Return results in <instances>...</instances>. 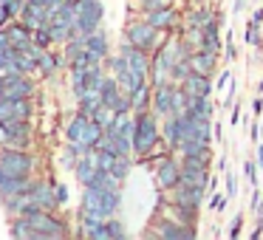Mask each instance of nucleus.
I'll return each instance as SVG.
<instances>
[{
  "instance_id": "c85d7f7f",
  "label": "nucleus",
  "mask_w": 263,
  "mask_h": 240,
  "mask_svg": "<svg viewBox=\"0 0 263 240\" xmlns=\"http://www.w3.org/2000/svg\"><path fill=\"white\" fill-rule=\"evenodd\" d=\"M133 170V155H119V158L114 161V167H110V172H114L116 178H119L122 184L127 181V175H130Z\"/></svg>"
},
{
  "instance_id": "3c124183",
  "label": "nucleus",
  "mask_w": 263,
  "mask_h": 240,
  "mask_svg": "<svg viewBox=\"0 0 263 240\" xmlns=\"http://www.w3.org/2000/svg\"><path fill=\"white\" fill-rule=\"evenodd\" d=\"M243 6H246V0H235V14H238V12H243Z\"/></svg>"
},
{
  "instance_id": "7c9ffc66",
  "label": "nucleus",
  "mask_w": 263,
  "mask_h": 240,
  "mask_svg": "<svg viewBox=\"0 0 263 240\" xmlns=\"http://www.w3.org/2000/svg\"><path fill=\"white\" fill-rule=\"evenodd\" d=\"M190 74H193V63H190V59H178L170 68V82H178V85H181Z\"/></svg>"
},
{
  "instance_id": "ddd939ff",
  "label": "nucleus",
  "mask_w": 263,
  "mask_h": 240,
  "mask_svg": "<svg viewBox=\"0 0 263 240\" xmlns=\"http://www.w3.org/2000/svg\"><path fill=\"white\" fill-rule=\"evenodd\" d=\"M80 234L91 240H108V223L99 215H85L80 212Z\"/></svg>"
},
{
  "instance_id": "4c0bfd02",
  "label": "nucleus",
  "mask_w": 263,
  "mask_h": 240,
  "mask_svg": "<svg viewBox=\"0 0 263 240\" xmlns=\"http://www.w3.org/2000/svg\"><path fill=\"white\" fill-rule=\"evenodd\" d=\"M243 175H246V181H249L252 187H257V167H255V158H246V164H243Z\"/></svg>"
},
{
  "instance_id": "9d476101",
  "label": "nucleus",
  "mask_w": 263,
  "mask_h": 240,
  "mask_svg": "<svg viewBox=\"0 0 263 240\" xmlns=\"http://www.w3.org/2000/svg\"><path fill=\"white\" fill-rule=\"evenodd\" d=\"M54 187H57V181H48V178H34L29 198H31V201H37V204H40L43 209H60Z\"/></svg>"
},
{
  "instance_id": "bb28decb",
  "label": "nucleus",
  "mask_w": 263,
  "mask_h": 240,
  "mask_svg": "<svg viewBox=\"0 0 263 240\" xmlns=\"http://www.w3.org/2000/svg\"><path fill=\"white\" fill-rule=\"evenodd\" d=\"M161 142L170 150H178V142H181V130H178V113L164 116V127H161Z\"/></svg>"
},
{
  "instance_id": "a211bd4d",
  "label": "nucleus",
  "mask_w": 263,
  "mask_h": 240,
  "mask_svg": "<svg viewBox=\"0 0 263 240\" xmlns=\"http://www.w3.org/2000/svg\"><path fill=\"white\" fill-rule=\"evenodd\" d=\"M181 181L198 184V187H210V167L195 164V161H181Z\"/></svg>"
},
{
  "instance_id": "864d4df0",
  "label": "nucleus",
  "mask_w": 263,
  "mask_h": 240,
  "mask_svg": "<svg viewBox=\"0 0 263 240\" xmlns=\"http://www.w3.org/2000/svg\"><path fill=\"white\" fill-rule=\"evenodd\" d=\"M260 93H263V79H260Z\"/></svg>"
},
{
  "instance_id": "603ef678",
  "label": "nucleus",
  "mask_w": 263,
  "mask_h": 240,
  "mask_svg": "<svg viewBox=\"0 0 263 240\" xmlns=\"http://www.w3.org/2000/svg\"><path fill=\"white\" fill-rule=\"evenodd\" d=\"M257 164H263V144H257Z\"/></svg>"
},
{
  "instance_id": "423d86ee",
  "label": "nucleus",
  "mask_w": 263,
  "mask_h": 240,
  "mask_svg": "<svg viewBox=\"0 0 263 240\" xmlns=\"http://www.w3.org/2000/svg\"><path fill=\"white\" fill-rule=\"evenodd\" d=\"M34 82L20 71L0 74V96H34Z\"/></svg>"
},
{
  "instance_id": "09e8293b",
  "label": "nucleus",
  "mask_w": 263,
  "mask_h": 240,
  "mask_svg": "<svg viewBox=\"0 0 263 240\" xmlns=\"http://www.w3.org/2000/svg\"><path fill=\"white\" fill-rule=\"evenodd\" d=\"M6 138H9V133H6V127H3V122H0V147L6 144Z\"/></svg>"
},
{
  "instance_id": "79ce46f5",
  "label": "nucleus",
  "mask_w": 263,
  "mask_h": 240,
  "mask_svg": "<svg viewBox=\"0 0 263 240\" xmlns=\"http://www.w3.org/2000/svg\"><path fill=\"white\" fill-rule=\"evenodd\" d=\"M240 226H243V215H235L232 223H229V237H240Z\"/></svg>"
},
{
  "instance_id": "f3484780",
  "label": "nucleus",
  "mask_w": 263,
  "mask_h": 240,
  "mask_svg": "<svg viewBox=\"0 0 263 240\" xmlns=\"http://www.w3.org/2000/svg\"><path fill=\"white\" fill-rule=\"evenodd\" d=\"M85 51H88V57H91V63H105V59H108V54H110V48H108V34H105L102 29L93 31V34H88Z\"/></svg>"
},
{
  "instance_id": "4468645a",
  "label": "nucleus",
  "mask_w": 263,
  "mask_h": 240,
  "mask_svg": "<svg viewBox=\"0 0 263 240\" xmlns=\"http://www.w3.org/2000/svg\"><path fill=\"white\" fill-rule=\"evenodd\" d=\"M31 184H34L31 175H12V172H6L3 181H0V198H6V195H29Z\"/></svg>"
},
{
  "instance_id": "c756f323",
  "label": "nucleus",
  "mask_w": 263,
  "mask_h": 240,
  "mask_svg": "<svg viewBox=\"0 0 263 240\" xmlns=\"http://www.w3.org/2000/svg\"><path fill=\"white\" fill-rule=\"evenodd\" d=\"M26 204H29V195H6V198H3V206H6V212L12 217H17Z\"/></svg>"
},
{
  "instance_id": "f8f14e48",
  "label": "nucleus",
  "mask_w": 263,
  "mask_h": 240,
  "mask_svg": "<svg viewBox=\"0 0 263 240\" xmlns=\"http://www.w3.org/2000/svg\"><path fill=\"white\" fill-rule=\"evenodd\" d=\"M48 17H51V9L43 3V0H26L23 9V23L31 26V29H40V26H48Z\"/></svg>"
},
{
  "instance_id": "e433bc0d",
  "label": "nucleus",
  "mask_w": 263,
  "mask_h": 240,
  "mask_svg": "<svg viewBox=\"0 0 263 240\" xmlns=\"http://www.w3.org/2000/svg\"><path fill=\"white\" fill-rule=\"evenodd\" d=\"M54 192H57V204H60V209H63V206H68V201H71V189H68V184H57V187H54Z\"/></svg>"
},
{
  "instance_id": "5701e85b",
  "label": "nucleus",
  "mask_w": 263,
  "mask_h": 240,
  "mask_svg": "<svg viewBox=\"0 0 263 240\" xmlns=\"http://www.w3.org/2000/svg\"><path fill=\"white\" fill-rule=\"evenodd\" d=\"M144 17H147V20H150V23H153L159 31H173V29H176V23H178V14L173 12L170 6L156 9V12H147Z\"/></svg>"
},
{
  "instance_id": "2eb2a0df",
  "label": "nucleus",
  "mask_w": 263,
  "mask_h": 240,
  "mask_svg": "<svg viewBox=\"0 0 263 240\" xmlns=\"http://www.w3.org/2000/svg\"><path fill=\"white\" fill-rule=\"evenodd\" d=\"M153 113L159 116V119H164V116L173 113V82H167V85H159L153 88Z\"/></svg>"
},
{
  "instance_id": "58836bf2",
  "label": "nucleus",
  "mask_w": 263,
  "mask_h": 240,
  "mask_svg": "<svg viewBox=\"0 0 263 240\" xmlns=\"http://www.w3.org/2000/svg\"><path fill=\"white\" fill-rule=\"evenodd\" d=\"M249 209L255 212L257 217H263V195L257 192V189H255V192H252V201H249Z\"/></svg>"
},
{
  "instance_id": "de8ad7c7",
  "label": "nucleus",
  "mask_w": 263,
  "mask_h": 240,
  "mask_svg": "<svg viewBox=\"0 0 263 240\" xmlns=\"http://www.w3.org/2000/svg\"><path fill=\"white\" fill-rule=\"evenodd\" d=\"M252 20L260 26V23H263V9H255V12H252Z\"/></svg>"
},
{
  "instance_id": "f03ea898",
  "label": "nucleus",
  "mask_w": 263,
  "mask_h": 240,
  "mask_svg": "<svg viewBox=\"0 0 263 240\" xmlns=\"http://www.w3.org/2000/svg\"><path fill=\"white\" fill-rule=\"evenodd\" d=\"M159 37H161V31L156 29L144 14L125 26V40L136 48H144V51H156V48H159Z\"/></svg>"
},
{
  "instance_id": "393cba45",
  "label": "nucleus",
  "mask_w": 263,
  "mask_h": 240,
  "mask_svg": "<svg viewBox=\"0 0 263 240\" xmlns=\"http://www.w3.org/2000/svg\"><path fill=\"white\" fill-rule=\"evenodd\" d=\"M60 71V57H54L51 48H43L40 57H37V74L43 76V79H54Z\"/></svg>"
},
{
  "instance_id": "b1692460",
  "label": "nucleus",
  "mask_w": 263,
  "mask_h": 240,
  "mask_svg": "<svg viewBox=\"0 0 263 240\" xmlns=\"http://www.w3.org/2000/svg\"><path fill=\"white\" fill-rule=\"evenodd\" d=\"M9 234L17 237V240H40L37 229L31 226V221H29V217H23V215L12 217V223H9Z\"/></svg>"
},
{
  "instance_id": "aec40b11",
  "label": "nucleus",
  "mask_w": 263,
  "mask_h": 240,
  "mask_svg": "<svg viewBox=\"0 0 263 240\" xmlns=\"http://www.w3.org/2000/svg\"><path fill=\"white\" fill-rule=\"evenodd\" d=\"M74 175H77V181H80L82 187H91L93 184V175H97V155H93V150H88V153L77 161Z\"/></svg>"
},
{
  "instance_id": "a19ab883",
  "label": "nucleus",
  "mask_w": 263,
  "mask_h": 240,
  "mask_svg": "<svg viewBox=\"0 0 263 240\" xmlns=\"http://www.w3.org/2000/svg\"><path fill=\"white\" fill-rule=\"evenodd\" d=\"M227 201H229V195L223 192V195H212V201H210V209H215V212H223L227 209Z\"/></svg>"
},
{
  "instance_id": "ea45409f",
  "label": "nucleus",
  "mask_w": 263,
  "mask_h": 240,
  "mask_svg": "<svg viewBox=\"0 0 263 240\" xmlns=\"http://www.w3.org/2000/svg\"><path fill=\"white\" fill-rule=\"evenodd\" d=\"M227 195H229V198L238 195V175H235L232 170H227Z\"/></svg>"
},
{
  "instance_id": "a18cd8bd",
  "label": "nucleus",
  "mask_w": 263,
  "mask_h": 240,
  "mask_svg": "<svg viewBox=\"0 0 263 240\" xmlns=\"http://www.w3.org/2000/svg\"><path fill=\"white\" fill-rule=\"evenodd\" d=\"M9 23H12V14H9V9L0 3V29H6Z\"/></svg>"
},
{
  "instance_id": "39448f33",
  "label": "nucleus",
  "mask_w": 263,
  "mask_h": 240,
  "mask_svg": "<svg viewBox=\"0 0 263 240\" xmlns=\"http://www.w3.org/2000/svg\"><path fill=\"white\" fill-rule=\"evenodd\" d=\"M105 17V6L99 0H82V6L77 9V31L80 34H93L99 31V23Z\"/></svg>"
},
{
  "instance_id": "c03bdc74",
  "label": "nucleus",
  "mask_w": 263,
  "mask_h": 240,
  "mask_svg": "<svg viewBox=\"0 0 263 240\" xmlns=\"http://www.w3.org/2000/svg\"><path fill=\"white\" fill-rule=\"evenodd\" d=\"M9 48H14L12 46V37H9L6 29H0V51H9Z\"/></svg>"
},
{
  "instance_id": "0eeeda50",
  "label": "nucleus",
  "mask_w": 263,
  "mask_h": 240,
  "mask_svg": "<svg viewBox=\"0 0 263 240\" xmlns=\"http://www.w3.org/2000/svg\"><path fill=\"white\" fill-rule=\"evenodd\" d=\"M119 54L127 59V65H130V71H133V76H136V79H150V65H153L150 51L136 48V46H130V43L125 40V46L119 48Z\"/></svg>"
},
{
  "instance_id": "2f4dec72",
  "label": "nucleus",
  "mask_w": 263,
  "mask_h": 240,
  "mask_svg": "<svg viewBox=\"0 0 263 240\" xmlns=\"http://www.w3.org/2000/svg\"><path fill=\"white\" fill-rule=\"evenodd\" d=\"M9 71H17V48L0 51V74H9Z\"/></svg>"
},
{
  "instance_id": "f704fd0d",
  "label": "nucleus",
  "mask_w": 263,
  "mask_h": 240,
  "mask_svg": "<svg viewBox=\"0 0 263 240\" xmlns=\"http://www.w3.org/2000/svg\"><path fill=\"white\" fill-rule=\"evenodd\" d=\"M99 105H102V96H99V93H88V96L80 99V108L85 110V113H93Z\"/></svg>"
},
{
  "instance_id": "a878e982",
  "label": "nucleus",
  "mask_w": 263,
  "mask_h": 240,
  "mask_svg": "<svg viewBox=\"0 0 263 240\" xmlns=\"http://www.w3.org/2000/svg\"><path fill=\"white\" fill-rule=\"evenodd\" d=\"M80 212L85 215H102V198H99V189L97 187H82V204H80Z\"/></svg>"
},
{
  "instance_id": "412c9836",
  "label": "nucleus",
  "mask_w": 263,
  "mask_h": 240,
  "mask_svg": "<svg viewBox=\"0 0 263 240\" xmlns=\"http://www.w3.org/2000/svg\"><path fill=\"white\" fill-rule=\"evenodd\" d=\"M6 31H9V37H12V46L14 48H26V46L34 43V29L26 26L23 20H12V23L6 26Z\"/></svg>"
},
{
  "instance_id": "7ed1b4c3",
  "label": "nucleus",
  "mask_w": 263,
  "mask_h": 240,
  "mask_svg": "<svg viewBox=\"0 0 263 240\" xmlns=\"http://www.w3.org/2000/svg\"><path fill=\"white\" fill-rule=\"evenodd\" d=\"M0 167L12 175H31L37 167V158L29 150H14V147H0Z\"/></svg>"
},
{
  "instance_id": "4be33fe9",
  "label": "nucleus",
  "mask_w": 263,
  "mask_h": 240,
  "mask_svg": "<svg viewBox=\"0 0 263 240\" xmlns=\"http://www.w3.org/2000/svg\"><path fill=\"white\" fill-rule=\"evenodd\" d=\"M130 102H133V110H136V113L147 110L150 105H153V82H150V79L139 82V85L130 91Z\"/></svg>"
},
{
  "instance_id": "9b49d317",
  "label": "nucleus",
  "mask_w": 263,
  "mask_h": 240,
  "mask_svg": "<svg viewBox=\"0 0 263 240\" xmlns=\"http://www.w3.org/2000/svg\"><path fill=\"white\" fill-rule=\"evenodd\" d=\"M204 198H206V187H198V184L181 181L173 189V201H178V204H184V206H193V209H201V206H204Z\"/></svg>"
},
{
  "instance_id": "20e7f679",
  "label": "nucleus",
  "mask_w": 263,
  "mask_h": 240,
  "mask_svg": "<svg viewBox=\"0 0 263 240\" xmlns=\"http://www.w3.org/2000/svg\"><path fill=\"white\" fill-rule=\"evenodd\" d=\"M31 226L37 229L40 240H54V237H68V223L54 215V209H40L29 217Z\"/></svg>"
},
{
  "instance_id": "6ab92c4d",
  "label": "nucleus",
  "mask_w": 263,
  "mask_h": 240,
  "mask_svg": "<svg viewBox=\"0 0 263 240\" xmlns=\"http://www.w3.org/2000/svg\"><path fill=\"white\" fill-rule=\"evenodd\" d=\"M88 125H91V113H85V110H77V116H71L68 127H65V142H82L88 133Z\"/></svg>"
},
{
  "instance_id": "8fccbe9b",
  "label": "nucleus",
  "mask_w": 263,
  "mask_h": 240,
  "mask_svg": "<svg viewBox=\"0 0 263 240\" xmlns=\"http://www.w3.org/2000/svg\"><path fill=\"white\" fill-rule=\"evenodd\" d=\"M229 122H232V125H238V122H240V113H238V105H235V110H232V113H229Z\"/></svg>"
},
{
  "instance_id": "473e14b6",
  "label": "nucleus",
  "mask_w": 263,
  "mask_h": 240,
  "mask_svg": "<svg viewBox=\"0 0 263 240\" xmlns=\"http://www.w3.org/2000/svg\"><path fill=\"white\" fill-rule=\"evenodd\" d=\"M108 240H125L127 237V229H125V223L122 221H116V215L114 217H108Z\"/></svg>"
},
{
  "instance_id": "5fc2aeb1",
  "label": "nucleus",
  "mask_w": 263,
  "mask_h": 240,
  "mask_svg": "<svg viewBox=\"0 0 263 240\" xmlns=\"http://www.w3.org/2000/svg\"><path fill=\"white\" fill-rule=\"evenodd\" d=\"M260 167H263V164H260Z\"/></svg>"
},
{
  "instance_id": "72a5a7b5",
  "label": "nucleus",
  "mask_w": 263,
  "mask_h": 240,
  "mask_svg": "<svg viewBox=\"0 0 263 240\" xmlns=\"http://www.w3.org/2000/svg\"><path fill=\"white\" fill-rule=\"evenodd\" d=\"M34 43L43 46V48L57 46V43H54V34H51V26H40V29H34Z\"/></svg>"
},
{
  "instance_id": "f257e3e1",
  "label": "nucleus",
  "mask_w": 263,
  "mask_h": 240,
  "mask_svg": "<svg viewBox=\"0 0 263 240\" xmlns=\"http://www.w3.org/2000/svg\"><path fill=\"white\" fill-rule=\"evenodd\" d=\"M159 116L156 113H136V136H133V153L136 155H150L156 150V144L161 142V133H159Z\"/></svg>"
},
{
  "instance_id": "37998d69",
  "label": "nucleus",
  "mask_w": 263,
  "mask_h": 240,
  "mask_svg": "<svg viewBox=\"0 0 263 240\" xmlns=\"http://www.w3.org/2000/svg\"><path fill=\"white\" fill-rule=\"evenodd\" d=\"M229 82H232V71H221V76H218V82H215V88H218V91H221V88H227L229 85Z\"/></svg>"
},
{
  "instance_id": "c9c22d12",
  "label": "nucleus",
  "mask_w": 263,
  "mask_h": 240,
  "mask_svg": "<svg viewBox=\"0 0 263 240\" xmlns=\"http://www.w3.org/2000/svg\"><path fill=\"white\" fill-rule=\"evenodd\" d=\"M139 3V12L147 14V12H156V9H164L170 6V0H136Z\"/></svg>"
},
{
  "instance_id": "dca6fc26",
  "label": "nucleus",
  "mask_w": 263,
  "mask_h": 240,
  "mask_svg": "<svg viewBox=\"0 0 263 240\" xmlns=\"http://www.w3.org/2000/svg\"><path fill=\"white\" fill-rule=\"evenodd\" d=\"M181 85H184V91H187L190 96H212V91H215L210 74H201V71H193Z\"/></svg>"
},
{
  "instance_id": "cd10ccee",
  "label": "nucleus",
  "mask_w": 263,
  "mask_h": 240,
  "mask_svg": "<svg viewBox=\"0 0 263 240\" xmlns=\"http://www.w3.org/2000/svg\"><path fill=\"white\" fill-rule=\"evenodd\" d=\"M215 57L218 54L212 51H204V48H195L193 57H190V63H193V71H201V74H215Z\"/></svg>"
},
{
  "instance_id": "49530a36",
  "label": "nucleus",
  "mask_w": 263,
  "mask_h": 240,
  "mask_svg": "<svg viewBox=\"0 0 263 240\" xmlns=\"http://www.w3.org/2000/svg\"><path fill=\"white\" fill-rule=\"evenodd\" d=\"M227 57H229V59L238 57V51H235V46H232V37H227Z\"/></svg>"
},
{
  "instance_id": "6e6552de",
  "label": "nucleus",
  "mask_w": 263,
  "mask_h": 240,
  "mask_svg": "<svg viewBox=\"0 0 263 240\" xmlns=\"http://www.w3.org/2000/svg\"><path fill=\"white\" fill-rule=\"evenodd\" d=\"M156 184H159V189L173 192V189L181 184V161H176L173 155H164V158L156 164Z\"/></svg>"
},
{
  "instance_id": "1a4fd4ad",
  "label": "nucleus",
  "mask_w": 263,
  "mask_h": 240,
  "mask_svg": "<svg viewBox=\"0 0 263 240\" xmlns=\"http://www.w3.org/2000/svg\"><path fill=\"white\" fill-rule=\"evenodd\" d=\"M153 237H164V240H193L198 237L190 223H181V221H173V217H161L153 229Z\"/></svg>"
}]
</instances>
